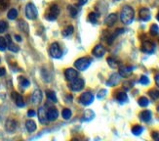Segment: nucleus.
Returning <instances> with one entry per match:
<instances>
[{
	"label": "nucleus",
	"instance_id": "30",
	"mask_svg": "<svg viewBox=\"0 0 159 141\" xmlns=\"http://www.w3.org/2000/svg\"><path fill=\"white\" fill-rule=\"evenodd\" d=\"M71 116H72V113L70 109H64L63 112H61V117H63L65 119H66V121L70 119Z\"/></svg>",
	"mask_w": 159,
	"mask_h": 141
},
{
	"label": "nucleus",
	"instance_id": "39",
	"mask_svg": "<svg viewBox=\"0 0 159 141\" xmlns=\"http://www.w3.org/2000/svg\"><path fill=\"white\" fill-rule=\"evenodd\" d=\"M7 29H8V24L4 21H0V33H3Z\"/></svg>",
	"mask_w": 159,
	"mask_h": 141
},
{
	"label": "nucleus",
	"instance_id": "1",
	"mask_svg": "<svg viewBox=\"0 0 159 141\" xmlns=\"http://www.w3.org/2000/svg\"><path fill=\"white\" fill-rule=\"evenodd\" d=\"M135 18V12L134 9L130 6H124L120 13V19L121 22L125 25H130L133 23Z\"/></svg>",
	"mask_w": 159,
	"mask_h": 141
},
{
	"label": "nucleus",
	"instance_id": "9",
	"mask_svg": "<svg viewBox=\"0 0 159 141\" xmlns=\"http://www.w3.org/2000/svg\"><path fill=\"white\" fill-rule=\"evenodd\" d=\"M121 80V75L119 74H112L109 76V79L106 82L107 86H115L117 85Z\"/></svg>",
	"mask_w": 159,
	"mask_h": 141
},
{
	"label": "nucleus",
	"instance_id": "5",
	"mask_svg": "<svg viewBox=\"0 0 159 141\" xmlns=\"http://www.w3.org/2000/svg\"><path fill=\"white\" fill-rule=\"evenodd\" d=\"M60 14V8L58 7V5L54 4L50 7L49 12L46 14V19L49 20V21H55Z\"/></svg>",
	"mask_w": 159,
	"mask_h": 141
},
{
	"label": "nucleus",
	"instance_id": "35",
	"mask_svg": "<svg viewBox=\"0 0 159 141\" xmlns=\"http://www.w3.org/2000/svg\"><path fill=\"white\" fill-rule=\"evenodd\" d=\"M149 32H150V34L151 35H157L159 33V27H158V26L155 25V24H153L152 26L150 27Z\"/></svg>",
	"mask_w": 159,
	"mask_h": 141
},
{
	"label": "nucleus",
	"instance_id": "8",
	"mask_svg": "<svg viewBox=\"0 0 159 141\" xmlns=\"http://www.w3.org/2000/svg\"><path fill=\"white\" fill-rule=\"evenodd\" d=\"M50 54L53 58L59 59L61 57V50L60 48V45L57 43V42H54V43L51 44L50 46Z\"/></svg>",
	"mask_w": 159,
	"mask_h": 141
},
{
	"label": "nucleus",
	"instance_id": "34",
	"mask_svg": "<svg viewBox=\"0 0 159 141\" xmlns=\"http://www.w3.org/2000/svg\"><path fill=\"white\" fill-rule=\"evenodd\" d=\"M67 10H68V13H70V15L72 17V18H75L76 17V15H77V10H76V8L75 7H73V6H71V5H70L67 7Z\"/></svg>",
	"mask_w": 159,
	"mask_h": 141
},
{
	"label": "nucleus",
	"instance_id": "33",
	"mask_svg": "<svg viewBox=\"0 0 159 141\" xmlns=\"http://www.w3.org/2000/svg\"><path fill=\"white\" fill-rule=\"evenodd\" d=\"M149 96L152 98L153 100H157L159 99V90H156V89H151L149 92H148Z\"/></svg>",
	"mask_w": 159,
	"mask_h": 141
},
{
	"label": "nucleus",
	"instance_id": "25",
	"mask_svg": "<svg viewBox=\"0 0 159 141\" xmlns=\"http://www.w3.org/2000/svg\"><path fill=\"white\" fill-rule=\"evenodd\" d=\"M131 131H132V133H133L134 135L138 136V135H141L142 133H143V128L142 125L136 124V125H134L133 128H132V129H131Z\"/></svg>",
	"mask_w": 159,
	"mask_h": 141
},
{
	"label": "nucleus",
	"instance_id": "13",
	"mask_svg": "<svg viewBox=\"0 0 159 141\" xmlns=\"http://www.w3.org/2000/svg\"><path fill=\"white\" fill-rule=\"evenodd\" d=\"M47 114V119L49 122H55L59 117V112L56 108H50L46 112Z\"/></svg>",
	"mask_w": 159,
	"mask_h": 141
},
{
	"label": "nucleus",
	"instance_id": "10",
	"mask_svg": "<svg viewBox=\"0 0 159 141\" xmlns=\"http://www.w3.org/2000/svg\"><path fill=\"white\" fill-rule=\"evenodd\" d=\"M42 98H43L42 91L40 89H36L31 95V102L34 105H38V104H40L41 101H42Z\"/></svg>",
	"mask_w": 159,
	"mask_h": 141
},
{
	"label": "nucleus",
	"instance_id": "7",
	"mask_svg": "<svg viewBox=\"0 0 159 141\" xmlns=\"http://www.w3.org/2000/svg\"><path fill=\"white\" fill-rule=\"evenodd\" d=\"M154 49H155L154 44H153L151 41H149V40L143 41V43H142V46H141V50H142L143 53H147V54H151V53H153V52H154Z\"/></svg>",
	"mask_w": 159,
	"mask_h": 141
},
{
	"label": "nucleus",
	"instance_id": "40",
	"mask_svg": "<svg viewBox=\"0 0 159 141\" xmlns=\"http://www.w3.org/2000/svg\"><path fill=\"white\" fill-rule=\"evenodd\" d=\"M140 83L143 84V85H147V84H148V83H149L148 77L146 76V75H142V76H141V79H140Z\"/></svg>",
	"mask_w": 159,
	"mask_h": 141
},
{
	"label": "nucleus",
	"instance_id": "4",
	"mask_svg": "<svg viewBox=\"0 0 159 141\" xmlns=\"http://www.w3.org/2000/svg\"><path fill=\"white\" fill-rule=\"evenodd\" d=\"M25 16L30 20H35L37 18V10L32 3H29L25 6Z\"/></svg>",
	"mask_w": 159,
	"mask_h": 141
},
{
	"label": "nucleus",
	"instance_id": "28",
	"mask_svg": "<svg viewBox=\"0 0 159 141\" xmlns=\"http://www.w3.org/2000/svg\"><path fill=\"white\" fill-rule=\"evenodd\" d=\"M19 82H20V85L22 86V87H24V88L29 87L30 84V80H26L25 77H24V76H20L19 77Z\"/></svg>",
	"mask_w": 159,
	"mask_h": 141
},
{
	"label": "nucleus",
	"instance_id": "48",
	"mask_svg": "<svg viewBox=\"0 0 159 141\" xmlns=\"http://www.w3.org/2000/svg\"><path fill=\"white\" fill-rule=\"evenodd\" d=\"M156 18H157V20L159 21V12H158V14H157V16H156Z\"/></svg>",
	"mask_w": 159,
	"mask_h": 141
},
{
	"label": "nucleus",
	"instance_id": "37",
	"mask_svg": "<svg viewBox=\"0 0 159 141\" xmlns=\"http://www.w3.org/2000/svg\"><path fill=\"white\" fill-rule=\"evenodd\" d=\"M7 49V41L6 38L0 37V51H5Z\"/></svg>",
	"mask_w": 159,
	"mask_h": 141
},
{
	"label": "nucleus",
	"instance_id": "36",
	"mask_svg": "<svg viewBox=\"0 0 159 141\" xmlns=\"http://www.w3.org/2000/svg\"><path fill=\"white\" fill-rule=\"evenodd\" d=\"M74 29H73V27L72 26H68L66 29L63 32V34H64V36H70V34H72Z\"/></svg>",
	"mask_w": 159,
	"mask_h": 141
},
{
	"label": "nucleus",
	"instance_id": "17",
	"mask_svg": "<svg viewBox=\"0 0 159 141\" xmlns=\"http://www.w3.org/2000/svg\"><path fill=\"white\" fill-rule=\"evenodd\" d=\"M12 99L15 101L16 105L18 107H24L25 106V101H24V98L23 96L17 93V92H12Z\"/></svg>",
	"mask_w": 159,
	"mask_h": 141
},
{
	"label": "nucleus",
	"instance_id": "29",
	"mask_svg": "<svg viewBox=\"0 0 159 141\" xmlns=\"http://www.w3.org/2000/svg\"><path fill=\"white\" fill-rule=\"evenodd\" d=\"M98 19H99V15L95 12H91L89 14V21L92 24H97L98 23Z\"/></svg>",
	"mask_w": 159,
	"mask_h": 141
},
{
	"label": "nucleus",
	"instance_id": "47",
	"mask_svg": "<svg viewBox=\"0 0 159 141\" xmlns=\"http://www.w3.org/2000/svg\"><path fill=\"white\" fill-rule=\"evenodd\" d=\"M15 38L17 41H22V37H20V35H15Z\"/></svg>",
	"mask_w": 159,
	"mask_h": 141
},
{
	"label": "nucleus",
	"instance_id": "45",
	"mask_svg": "<svg viewBox=\"0 0 159 141\" xmlns=\"http://www.w3.org/2000/svg\"><path fill=\"white\" fill-rule=\"evenodd\" d=\"M5 73H6L5 69H4V68H0V76L4 75H5Z\"/></svg>",
	"mask_w": 159,
	"mask_h": 141
},
{
	"label": "nucleus",
	"instance_id": "21",
	"mask_svg": "<svg viewBox=\"0 0 159 141\" xmlns=\"http://www.w3.org/2000/svg\"><path fill=\"white\" fill-rule=\"evenodd\" d=\"M6 41H7V48L9 49L10 51H13V52H18L19 51V48L13 43L12 42V39L10 37V35H6Z\"/></svg>",
	"mask_w": 159,
	"mask_h": 141
},
{
	"label": "nucleus",
	"instance_id": "22",
	"mask_svg": "<svg viewBox=\"0 0 159 141\" xmlns=\"http://www.w3.org/2000/svg\"><path fill=\"white\" fill-rule=\"evenodd\" d=\"M94 118H95V113L92 110H86L84 112V114H83L82 121L89 122V121H91V119H93Z\"/></svg>",
	"mask_w": 159,
	"mask_h": 141
},
{
	"label": "nucleus",
	"instance_id": "12",
	"mask_svg": "<svg viewBox=\"0 0 159 141\" xmlns=\"http://www.w3.org/2000/svg\"><path fill=\"white\" fill-rule=\"evenodd\" d=\"M65 76H66V80H68V81H71L73 80L74 79H76L78 76V72L77 70H75L74 69H66V72H65Z\"/></svg>",
	"mask_w": 159,
	"mask_h": 141
},
{
	"label": "nucleus",
	"instance_id": "19",
	"mask_svg": "<svg viewBox=\"0 0 159 141\" xmlns=\"http://www.w3.org/2000/svg\"><path fill=\"white\" fill-rule=\"evenodd\" d=\"M139 117H140V119H141L142 122H143V123H148V122H150L151 118H152V115H151V112L150 111L144 110V111H143L141 114L139 115Z\"/></svg>",
	"mask_w": 159,
	"mask_h": 141
},
{
	"label": "nucleus",
	"instance_id": "18",
	"mask_svg": "<svg viewBox=\"0 0 159 141\" xmlns=\"http://www.w3.org/2000/svg\"><path fill=\"white\" fill-rule=\"evenodd\" d=\"M37 114H38L39 122L42 124H47V122H49V121H48V119H47V114H46V111H45L44 107L39 108Z\"/></svg>",
	"mask_w": 159,
	"mask_h": 141
},
{
	"label": "nucleus",
	"instance_id": "24",
	"mask_svg": "<svg viewBox=\"0 0 159 141\" xmlns=\"http://www.w3.org/2000/svg\"><path fill=\"white\" fill-rule=\"evenodd\" d=\"M25 128L27 129V131L29 132H33L36 130V124L34 121H32V119H29V121L25 122Z\"/></svg>",
	"mask_w": 159,
	"mask_h": 141
},
{
	"label": "nucleus",
	"instance_id": "46",
	"mask_svg": "<svg viewBox=\"0 0 159 141\" xmlns=\"http://www.w3.org/2000/svg\"><path fill=\"white\" fill-rule=\"evenodd\" d=\"M88 0H79V5H84L87 3Z\"/></svg>",
	"mask_w": 159,
	"mask_h": 141
},
{
	"label": "nucleus",
	"instance_id": "26",
	"mask_svg": "<svg viewBox=\"0 0 159 141\" xmlns=\"http://www.w3.org/2000/svg\"><path fill=\"white\" fill-rule=\"evenodd\" d=\"M46 96H47L48 99H49L50 101H52V102H54V103H56L58 101L56 93H55L54 91H52V90H46Z\"/></svg>",
	"mask_w": 159,
	"mask_h": 141
},
{
	"label": "nucleus",
	"instance_id": "42",
	"mask_svg": "<svg viewBox=\"0 0 159 141\" xmlns=\"http://www.w3.org/2000/svg\"><path fill=\"white\" fill-rule=\"evenodd\" d=\"M151 137L156 141H159V132H157V131L151 132Z\"/></svg>",
	"mask_w": 159,
	"mask_h": 141
},
{
	"label": "nucleus",
	"instance_id": "2",
	"mask_svg": "<svg viewBox=\"0 0 159 141\" xmlns=\"http://www.w3.org/2000/svg\"><path fill=\"white\" fill-rule=\"evenodd\" d=\"M92 63V60L88 58V57H82V58H79L77 59L76 61L74 62V67L76 68L78 70H81V72H83V70H87L90 65H91Z\"/></svg>",
	"mask_w": 159,
	"mask_h": 141
},
{
	"label": "nucleus",
	"instance_id": "20",
	"mask_svg": "<svg viewBox=\"0 0 159 141\" xmlns=\"http://www.w3.org/2000/svg\"><path fill=\"white\" fill-rule=\"evenodd\" d=\"M117 21V15L115 13H112V14H109V15L106 18L105 20V24L108 27H112Z\"/></svg>",
	"mask_w": 159,
	"mask_h": 141
},
{
	"label": "nucleus",
	"instance_id": "11",
	"mask_svg": "<svg viewBox=\"0 0 159 141\" xmlns=\"http://www.w3.org/2000/svg\"><path fill=\"white\" fill-rule=\"evenodd\" d=\"M17 129V122L15 119H7L6 123H5V129L7 132L9 133H12L16 130Z\"/></svg>",
	"mask_w": 159,
	"mask_h": 141
},
{
	"label": "nucleus",
	"instance_id": "15",
	"mask_svg": "<svg viewBox=\"0 0 159 141\" xmlns=\"http://www.w3.org/2000/svg\"><path fill=\"white\" fill-rule=\"evenodd\" d=\"M93 55L96 56V57H102L103 55L106 54V48L103 47L102 44H98V45H96L93 49V51H92Z\"/></svg>",
	"mask_w": 159,
	"mask_h": 141
},
{
	"label": "nucleus",
	"instance_id": "43",
	"mask_svg": "<svg viewBox=\"0 0 159 141\" xmlns=\"http://www.w3.org/2000/svg\"><path fill=\"white\" fill-rule=\"evenodd\" d=\"M35 115H36V113L34 112L33 110H30L29 112H27V116H29V117H34Z\"/></svg>",
	"mask_w": 159,
	"mask_h": 141
},
{
	"label": "nucleus",
	"instance_id": "38",
	"mask_svg": "<svg viewBox=\"0 0 159 141\" xmlns=\"http://www.w3.org/2000/svg\"><path fill=\"white\" fill-rule=\"evenodd\" d=\"M19 27H20V30H22L23 32H29V27H27V25H26V23H25L24 21H20L19 22Z\"/></svg>",
	"mask_w": 159,
	"mask_h": 141
},
{
	"label": "nucleus",
	"instance_id": "6",
	"mask_svg": "<svg viewBox=\"0 0 159 141\" xmlns=\"http://www.w3.org/2000/svg\"><path fill=\"white\" fill-rule=\"evenodd\" d=\"M95 97L91 92H84L83 94L80 95L79 97V101L82 105L84 106H88V105H91L94 102Z\"/></svg>",
	"mask_w": 159,
	"mask_h": 141
},
{
	"label": "nucleus",
	"instance_id": "3",
	"mask_svg": "<svg viewBox=\"0 0 159 141\" xmlns=\"http://www.w3.org/2000/svg\"><path fill=\"white\" fill-rule=\"evenodd\" d=\"M83 87H84V80L79 79V77L74 79L70 83V89L71 91H74V92H78V91L83 89Z\"/></svg>",
	"mask_w": 159,
	"mask_h": 141
},
{
	"label": "nucleus",
	"instance_id": "16",
	"mask_svg": "<svg viewBox=\"0 0 159 141\" xmlns=\"http://www.w3.org/2000/svg\"><path fill=\"white\" fill-rule=\"evenodd\" d=\"M139 15H140V19H141L142 21H143V22H148V21H149L150 18H151L150 11H149V9H148V8H142V9L140 10Z\"/></svg>",
	"mask_w": 159,
	"mask_h": 141
},
{
	"label": "nucleus",
	"instance_id": "27",
	"mask_svg": "<svg viewBox=\"0 0 159 141\" xmlns=\"http://www.w3.org/2000/svg\"><path fill=\"white\" fill-rule=\"evenodd\" d=\"M107 64L110 68H112V69H117L119 67V63L117 60H115L114 58H111V57H109L107 58Z\"/></svg>",
	"mask_w": 159,
	"mask_h": 141
},
{
	"label": "nucleus",
	"instance_id": "14",
	"mask_svg": "<svg viewBox=\"0 0 159 141\" xmlns=\"http://www.w3.org/2000/svg\"><path fill=\"white\" fill-rule=\"evenodd\" d=\"M133 67H130V66H122L119 68V75L122 77H128L132 75L133 73Z\"/></svg>",
	"mask_w": 159,
	"mask_h": 141
},
{
	"label": "nucleus",
	"instance_id": "41",
	"mask_svg": "<svg viewBox=\"0 0 159 141\" xmlns=\"http://www.w3.org/2000/svg\"><path fill=\"white\" fill-rule=\"evenodd\" d=\"M107 95V90L106 89H102L99 91V93H98V98L99 99H102L103 97H105Z\"/></svg>",
	"mask_w": 159,
	"mask_h": 141
},
{
	"label": "nucleus",
	"instance_id": "32",
	"mask_svg": "<svg viewBox=\"0 0 159 141\" xmlns=\"http://www.w3.org/2000/svg\"><path fill=\"white\" fill-rule=\"evenodd\" d=\"M7 16H8V19L10 20H15L18 17V11L16 9H11L8 12V14H7Z\"/></svg>",
	"mask_w": 159,
	"mask_h": 141
},
{
	"label": "nucleus",
	"instance_id": "23",
	"mask_svg": "<svg viewBox=\"0 0 159 141\" xmlns=\"http://www.w3.org/2000/svg\"><path fill=\"white\" fill-rule=\"evenodd\" d=\"M115 98L120 104H124L128 102V96L125 92H117Z\"/></svg>",
	"mask_w": 159,
	"mask_h": 141
},
{
	"label": "nucleus",
	"instance_id": "50",
	"mask_svg": "<svg viewBox=\"0 0 159 141\" xmlns=\"http://www.w3.org/2000/svg\"><path fill=\"white\" fill-rule=\"evenodd\" d=\"M158 111H159V107H158Z\"/></svg>",
	"mask_w": 159,
	"mask_h": 141
},
{
	"label": "nucleus",
	"instance_id": "44",
	"mask_svg": "<svg viewBox=\"0 0 159 141\" xmlns=\"http://www.w3.org/2000/svg\"><path fill=\"white\" fill-rule=\"evenodd\" d=\"M154 80H155V83H156V85H157V86L159 87V74L155 75V77H154Z\"/></svg>",
	"mask_w": 159,
	"mask_h": 141
},
{
	"label": "nucleus",
	"instance_id": "31",
	"mask_svg": "<svg viewBox=\"0 0 159 141\" xmlns=\"http://www.w3.org/2000/svg\"><path fill=\"white\" fill-rule=\"evenodd\" d=\"M138 103L141 106V107H148V104H149V101L147 97H141L139 100H138Z\"/></svg>",
	"mask_w": 159,
	"mask_h": 141
},
{
	"label": "nucleus",
	"instance_id": "49",
	"mask_svg": "<svg viewBox=\"0 0 159 141\" xmlns=\"http://www.w3.org/2000/svg\"><path fill=\"white\" fill-rule=\"evenodd\" d=\"M115 1H119V0H115Z\"/></svg>",
	"mask_w": 159,
	"mask_h": 141
}]
</instances>
